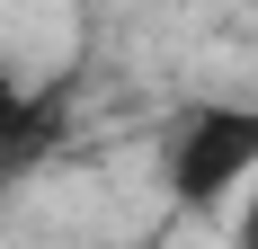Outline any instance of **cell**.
<instances>
[{"label":"cell","instance_id":"obj_1","mask_svg":"<svg viewBox=\"0 0 258 249\" xmlns=\"http://www.w3.org/2000/svg\"><path fill=\"white\" fill-rule=\"evenodd\" d=\"M160 187L178 214H214L258 187V98H205L160 134Z\"/></svg>","mask_w":258,"mask_h":249},{"label":"cell","instance_id":"obj_2","mask_svg":"<svg viewBox=\"0 0 258 249\" xmlns=\"http://www.w3.org/2000/svg\"><path fill=\"white\" fill-rule=\"evenodd\" d=\"M232 249H258V187H240L232 205Z\"/></svg>","mask_w":258,"mask_h":249}]
</instances>
